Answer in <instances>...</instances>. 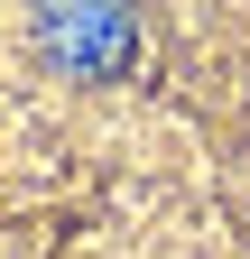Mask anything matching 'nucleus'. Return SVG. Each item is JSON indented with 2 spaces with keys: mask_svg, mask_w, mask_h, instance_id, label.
Returning <instances> with one entry per match:
<instances>
[{
  "mask_svg": "<svg viewBox=\"0 0 250 259\" xmlns=\"http://www.w3.org/2000/svg\"><path fill=\"white\" fill-rule=\"evenodd\" d=\"M37 56L74 83H102L139 56V10L130 0H37Z\"/></svg>",
  "mask_w": 250,
  "mask_h": 259,
  "instance_id": "1",
  "label": "nucleus"
}]
</instances>
